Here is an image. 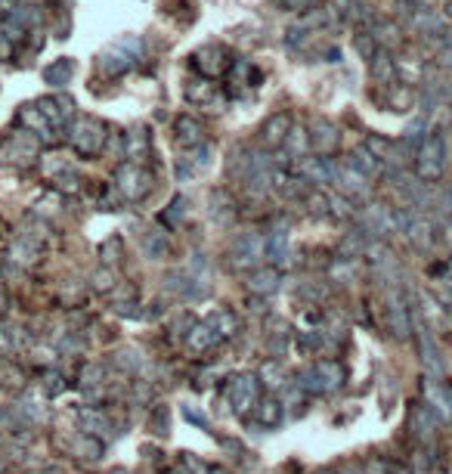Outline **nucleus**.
<instances>
[{"mask_svg": "<svg viewBox=\"0 0 452 474\" xmlns=\"http://www.w3.org/2000/svg\"><path fill=\"white\" fill-rule=\"evenodd\" d=\"M344 385V369L334 360H319L297 372V387L307 394H332Z\"/></svg>", "mask_w": 452, "mask_h": 474, "instance_id": "nucleus-1", "label": "nucleus"}, {"mask_svg": "<svg viewBox=\"0 0 452 474\" xmlns=\"http://www.w3.org/2000/svg\"><path fill=\"white\" fill-rule=\"evenodd\" d=\"M140 56H142L140 38H133V34H124V38H118L115 44H109L103 53H99V69H103L105 75H121V72L133 69Z\"/></svg>", "mask_w": 452, "mask_h": 474, "instance_id": "nucleus-2", "label": "nucleus"}, {"mask_svg": "<svg viewBox=\"0 0 452 474\" xmlns=\"http://www.w3.org/2000/svg\"><path fill=\"white\" fill-rule=\"evenodd\" d=\"M415 164H418V180L424 183H433L443 177V168H446V140L440 133H431L418 143L415 149Z\"/></svg>", "mask_w": 452, "mask_h": 474, "instance_id": "nucleus-3", "label": "nucleus"}, {"mask_svg": "<svg viewBox=\"0 0 452 474\" xmlns=\"http://www.w3.org/2000/svg\"><path fill=\"white\" fill-rule=\"evenodd\" d=\"M72 146L78 155L96 158L105 149V127L96 118H78L72 127Z\"/></svg>", "mask_w": 452, "mask_h": 474, "instance_id": "nucleus-4", "label": "nucleus"}, {"mask_svg": "<svg viewBox=\"0 0 452 474\" xmlns=\"http://www.w3.org/2000/svg\"><path fill=\"white\" fill-rule=\"evenodd\" d=\"M115 189L121 193V199L127 202H140L142 195L152 189V174H149L142 164H121L115 174Z\"/></svg>", "mask_w": 452, "mask_h": 474, "instance_id": "nucleus-5", "label": "nucleus"}, {"mask_svg": "<svg viewBox=\"0 0 452 474\" xmlns=\"http://www.w3.org/2000/svg\"><path fill=\"white\" fill-rule=\"evenodd\" d=\"M257 391H260V375H251V372H241L229 381L226 387V400L233 406L235 416H245V412L254 409L257 403Z\"/></svg>", "mask_w": 452, "mask_h": 474, "instance_id": "nucleus-6", "label": "nucleus"}, {"mask_svg": "<svg viewBox=\"0 0 452 474\" xmlns=\"http://www.w3.org/2000/svg\"><path fill=\"white\" fill-rule=\"evenodd\" d=\"M412 329L418 332V350H421L424 372L431 375V378L440 381V375H443V356H440V347H437V341H433L431 329H427V325H418L415 319H412Z\"/></svg>", "mask_w": 452, "mask_h": 474, "instance_id": "nucleus-7", "label": "nucleus"}, {"mask_svg": "<svg viewBox=\"0 0 452 474\" xmlns=\"http://www.w3.org/2000/svg\"><path fill=\"white\" fill-rule=\"evenodd\" d=\"M229 257H233V267H251V263H257L263 255V239L254 236V233H241L239 239L233 242V248H229Z\"/></svg>", "mask_w": 452, "mask_h": 474, "instance_id": "nucleus-8", "label": "nucleus"}, {"mask_svg": "<svg viewBox=\"0 0 452 474\" xmlns=\"http://www.w3.org/2000/svg\"><path fill=\"white\" fill-rule=\"evenodd\" d=\"M334 171L338 168H334L332 158H325V155H310L297 164V174L307 183H334Z\"/></svg>", "mask_w": 452, "mask_h": 474, "instance_id": "nucleus-9", "label": "nucleus"}, {"mask_svg": "<svg viewBox=\"0 0 452 474\" xmlns=\"http://www.w3.org/2000/svg\"><path fill=\"white\" fill-rule=\"evenodd\" d=\"M433 230H437V226L431 224V220H424V217H418V214H412V217H409V224L402 226V236L409 239V245H412L415 251H427L433 245Z\"/></svg>", "mask_w": 452, "mask_h": 474, "instance_id": "nucleus-10", "label": "nucleus"}, {"mask_svg": "<svg viewBox=\"0 0 452 474\" xmlns=\"http://www.w3.org/2000/svg\"><path fill=\"white\" fill-rule=\"evenodd\" d=\"M124 152L133 164H142L149 155H152V133L142 125H136L130 133H124Z\"/></svg>", "mask_w": 452, "mask_h": 474, "instance_id": "nucleus-11", "label": "nucleus"}, {"mask_svg": "<svg viewBox=\"0 0 452 474\" xmlns=\"http://www.w3.org/2000/svg\"><path fill=\"white\" fill-rule=\"evenodd\" d=\"M192 63L198 65V69L204 72V75H226V69H229V59H226V50L223 47H217V44H208V47H202V50L192 56Z\"/></svg>", "mask_w": 452, "mask_h": 474, "instance_id": "nucleus-12", "label": "nucleus"}, {"mask_svg": "<svg viewBox=\"0 0 452 474\" xmlns=\"http://www.w3.org/2000/svg\"><path fill=\"white\" fill-rule=\"evenodd\" d=\"M433 428H437V409H433V406L424 400V403H418L412 409V418H409V431H412L415 437H421V440H431Z\"/></svg>", "mask_w": 452, "mask_h": 474, "instance_id": "nucleus-13", "label": "nucleus"}, {"mask_svg": "<svg viewBox=\"0 0 452 474\" xmlns=\"http://www.w3.org/2000/svg\"><path fill=\"white\" fill-rule=\"evenodd\" d=\"M173 137H177L180 146L192 149V146H202L204 143V127L198 125L195 118H189V115H180V118L173 121Z\"/></svg>", "mask_w": 452, "mask_h": 474, "instance_id": "nucleus-14", "label": "nucleus"}, {"mask_svg": "<svg viewBox=\"0 0 452 474\" xmlns=\"http://www.w3.org/2000/svg\"><path fill=\"white\" fill-rule=\"evenodd\" d=\"M338 143H341L338 127H334L332 121H316L313 133H310V146H313L316 152H322V155H328V152L338 149Z\"/></svg>", "mask_w": 452, "mask_h": 474, "instance_id": "nucleus-15", "label": "nucleus"}, {"mask_svg": "<svg viewBox=\"0 0 452 474\" xmlns=\"http://www.w3.org/2000/svg\"><path fill=\"white\" fill-rule=\"evenodd\" d=\"M334 183H338L347 195H365L369 193V177H365L363 171H356L353 164L334 171Z\"/></svg>", "mask_w": 452, "mask_h": 474, "instance_id": "nucleus-16", "label": "nucleus"}, {"mask_svg": "<svg viewBox=\"0 0 452 474\" xmlns=\"http://www.w3.org/2000/svg\"><path fill=\"white\" fill-rule=\"evenodd\" d=\"M288 131H291V118H288V115H285V112L270 115L266 125H263V131H260V140H263L266 146H285Z\"/></svg>", "mask_w": 452, "mask_h": 474, "instance_id": "nucleus-17", "label": "nucleus"}, {"mask_svg": "<svg viewBox=\"0 0 452 474\" xmlns=\"http://www.w3.org/2000/svg\"><path fill=\"white\" fill-rule=\"evenodd\" d=\"M387 316H390V329H394V335L396 338H409V332H412V313H409V307L402 304V298L390 294Z\"/></svg>", "mask_w": 452, "mask_h": 474, "instance_id": "nucleus-18", "label": "nucleus"}, {"mask_svg": "<svg viewBox=\"0 0 452 474\" xmlns=\"http://www.w3.org/2000/svg\"><path fill=\"white\" fill-rule=\"evenodd\" d=\"M279 282H282V276H279L276 267H263V270H254L251 276H248V292L251 294H272L279 288Z\"/></svg>", "mask_w": 452, "mask_h": 474, "instance_id": "nucleus-19", "label": "nucleus"}, {"mask_svg": "<svg viewBox=\"0 0 452 474\" xmlns=\"http://www.w3.org/2000/svg\"><path fill=\"white\" fill-rule=\"evenodd\" d=\"M359 220H363V233L381 236V233L394 230V224H390V208H384V205H369Z\"/></svg>", "mask_w": 452, "mask_h": 474, "instance_id": "nucleus-20", "label": "nucleus"}, {"mask_svg": "<svg viewBox=\"0 0 452 474\" xmlns=\"http://www.w3.org/2000/svg\"><path fill=\"white\" fill-rule=\"evenodd\" d=\"M372 78H375V84H381V87H390L396 78V59L390 56L387 50H378L375 56H372Z\"/></svg>", "mask_w": 452, "mask_h": 474, "instance_id": "nucleus-21", "label": "nucleus"}, {"mask_svg": "<svg viewBox=\"0 0 452 474\" xmlns=\"http://www.w3.org/2000/svg\"><path fill=\"white\" fill-rule=\"evenodd\" d=\"M424 400L437 412H443V416H452V385H440L437 378H431V381H427Z\"/></svg>", "mask_w": 452, "mask_h": 474, "instance_id": "nucleus-22", "label": "nucleus"}, {"mask_svg": "<svg viewBox=\"0 0 452 474\" xmlns=\"http://www.w3.org/2000/svg\"><path fill=\"white\" fill-rule=\"evenodd\" d=\"M189 347L198 350V354H204V350L217 347V341H220V335H217V329L211 323H192V332H189Z\"/></svg>", "mask_w": 452, "mask_h": 474, "instance_id": "nucleus-23", "label": "nucleus"}, {"mask_svg": "<svg viewBox=\"0 0 452 474\" xmlns=\"http://www.w3.org/2000/svg\"><path fill=\"white\" fill-rule=\"evenodd\" d=\"M19 118L28 125V133H34L37 140H43V143H47V140H53V133H50V121L43 118V112L37 106H25L22 112H19Z\"/></svg>", "mask_w": 452, "mask_h": 474, "instance_id": "nucleus-24", "label": "nucleus"}, {"mask_svg": "<svg viewBox=\"0 0 452 474\" xmlns=\"http://www.w3.org/2000/svg\"><path fill=\"white\" fill-rule=\"evenodd\" d=\"M251 412L260 428H276L282 422V403H276V400H257Z\"/></svg>", "mask_w": 452, "mask_h": 474, "instance_id": "nucleus-25", "label": "nucleus"}, {"mask_svg": "<svg viewBox=\"0 0 452 474\" xmlns=\"http://www.w3.org/2000/svg\"><path fill=\"white\" fill-rule=\"evenodd\" d=\"M263 255H266V261H272V263L288 261V233L272 230V236L263 239Z\"/></svg>", "mask_w": 452, "mask_h": 474, "instance_id": "nucleus-26", "label": "nucleus"}, {"mask_svg": "<svg viewBox=\"0 0 452 474\" xmlns=\"http://www.w3.org/2000/svg\"><path fill=\"white\" fill-rule=\"evenodd\" d=\"M186 96H189V103H202V106H220V96H217L214 84L211 81H189L186 84Z\"/></svg>", "mask_w": 452, "mask_h": 474, "instance_id": "nucleus-27", "label": "nucleus"}, {"mask_svg": "<svg viewBox=\"0 0 452 474\" xmlns=\"http://www.w3.org/2000/svg\"><path fill=\"white\" fill-rule=\"evenodd\" d=\"M384 106L390 109V112H409V109L415 106V90L406 87V84H390V96L384 100Z\"/></svg>", "mask_w": 452, "mask_h": 474, "instance_id": "nucleus-28", "label": "nucleus"}, {"mask_svg": "<svg viewBox=\"0 0 452 474\" xmlns=\"http://www.w3.org/2000/svg\"><path fill=\"white\" fill-rule=\"evenodd\" d=\"M350 164H353L356 171H363L365 177L381 174V162L375 158V152H372L369 146H359V149H353V152H350Z\"/></svg>", "mask_w": 452, "mask_h": 474, "instance_id": "nucleus-29", "label": "nucleus"}, {"mask_svg": "<svg viewBox=\"0 0 452 474\" xmlns=\"http://www.w3.org/2000/svg\"><path fill=\"white\" fill-rule=\"evenodd\" d=\"M78 424L87 431V434H109L111 431L109 418H105L99 409H80L78 412Z\"/></svg>", "mask_w": 452, "mask_h": 474, "instance_id": "nucleus-30", "label": "nucleus"}, {"mask_svg": "<svg viewBox=\"0 0 452 474\" xmlns=\"http://www.w3.org/2000/svg\"><path fill=\"white\" fill-rule=\"evenodd\" d=\"M72 75H74V63H72V59H56V63L43 72L47 84H53V87H65V84L72 81Z\"/></svg>", "mask_w": 452, "mask_h": 474, "instance_id": "nucleus-31", "label": "nucleus"}, {"mask_svg": "<svg viewBox=\"0 0 452 474\" xmlns=\"http://www.w3.org/2000/svg\"><path fill=\"white\" fill-rule=\"evenodd\" d=\"M415 28L418 32H424V34H443V16H437L433 10H427V7H418L415 10Z\"/></svg>", "mask_w": 452, "mask_h": 474, "instance_id": "nucleus-32", "label": "nucleus"}, {"mask_svg": "<svg viewBox=\"0 0 452 474\" xmlns=\"http://www.w3.org/2000/svg\"><path fill=\"white\" fill-rule=\"evenodd\" d=\"M372 34H375V41L384 47V50H387V47H394L396 41H400V25L390 22V19H381V22L372 25Z\"/></svg>", "mask_w": 452, "mask_h": 474, "instance_id": "nucleus-33", "label": "nucleus"}, {"mask_svg": "<svg viewBox=\"0 0 452 474\" xmlns=\"http://www.w3.org/2000/svg\"><path fill=\"white\" fill-rule=\"evenodd\" d=\"M208 323L217 329V335L220 338H226V335H233L235 329H239V319H235V313L233 310H214L208 316Z\"/></svg>", "mask_w": 452, "mask_h": 474, "instance_id": "nucleus-34", "label": "nucleus"}, {"mask_svg": "<svg viewBox=\"0 0 452 474\" xmlns=\"http://www.w3.org/2000/svg\"><path fill=\"white\" fill-rule=\"evenodd\" d=\"M167 248H171V245H167V236H164V233L152 230V233H146V236H142V251H146L149 257H155V261H158V257H164Z\"/></svg>", "mask_w": 452, "mask_h": 474, "instance_id": "nucleus-35", "label": "nucleus"}, {"mask_svg": "<svg viewBox=\"0 0 452 474\" xmlns=\"http://www.w3.org/2000/svg\"><path fill=\"white\" fill-rule=\"evenodd\" d=\"M369 146L372 152H375V158H381V162H400L396 158V149H400V143H394V140H384V137H369Z\"/></svg>", "mask_w": 452, "mask_h": 474, "instance_id": "nucleus-36", "label": "nucleus"}, {"mask_svg": "<svg viewBox=\"0 0 452 474\" xmlns=\"http://www.w3.org/2000/svg\"><path fill=\"white\" fill-rule=\"evenodd\" d=\"M375 47H378V41H375V34H372V32H356V34H353V50H356L363 59L375 56V53H378Z\"/></svg>", "mask_w": 452, "mask_h": 474, "instance_id": "nucleus-37", "label": "nucleus"}, {"mask_svg": "<svg viewBox=\"0 0 452 474\" xmlns=\"http://www.w3.org/2000/svg\"><path fill=\"white\" fill-rule=\"evenodd\" d=\"M183 214H186V199L183 195H177V199H171V205H167V211L161 214V220H164L167 226H173V224L183 220Z\"/></svg>", "mask_w": 452, "mask_h": 474, "instance_id": "nucleus-38", "label": "nucleus"}, {"mask_svg": "<svg viewBox=\"0 0 452 474\" xmlns=\"http://www.w3.org/2000/svg\"><path fill=\"white\" fill-rule=\"evenodd\" d=\"M431 279L443 282V286H452V257H443V261L431 263Z\"/></svg>", "mask_w": 452, "mask_h": 474, "instance_id": "nucleus-39", "label": "nucleus"}, {"mask_svg": "<svg viewBox=\"0 0 452 474\" xmlns=\"http://www.w3.org/2000/svg\"><path fill=\"white\" fill-rule=\"evenodd\" d=\"M56 189H62V193H74V189H80V177L72 174V171H62V174H56Z\"/></svg>", "mask_w": 452, "mask_h": 474, "instance_id": "nucleus-40", "label": "nucleus"}, {"mask_svg": "<svg viewBox=\"0 0 452 474\" xmlns=\"http://www.w3.org/2000/svg\"><path fill=\"white\" fill-rule=\"evenodd\" d=\"M260 375H263V385L266 387H282V369H279L276 366V363H266V366H263V372H260Z\"/></svg>", "mask_w": 452, "mask_h": 474, "instance_id": "nucleus-41", "label": "nucleus"}, {"mask_svg": "<svg viewBox=\"0 0 452 474\" xmlns=\"http://www.w3.org/2000/svg\"><path fill=\"white\" fill-rule=\"evenodd\" d=\"M183 416L189 418L192 424H198V428L211 431V422H208V416H204V412H195V409H192V406H183Z\"/></svg>", "mask_w": 452, "mask_h": 474, "instance_id": "nucleus-42", "label": "nucleus"}, {"mask_svg": "<svg viewBox=\"0 0 452 474\" xmlns=\"http://www.w3.org/2000/svg\"><path fill=\"white\" fill-rule=\"evenodd\" d=\"M152 428H155V434H161V437L167 434V409H164V406H158V409H155Z\"/></svg>", "mask_w": 452, "mask_h": 474, "instance_id": "nucleus-43", "label": "nucleus"}, {"mask_svg": "<svg viewBox=\"0 0 452 474\" xmlns=\"http://www.w3.org/2000/svg\"><path fill=\"white\" fill-rule=\"evenodd\" d=\"M332 205H334V214H341V217H347V214H353V202L347 199V195H341V199H338V195H334V199H332Z\"/></svg>", "mask_w": 452, "mask_h": 474, "instance_id": "nucleus-44", "label": "nucleus"}, {"mask_svg": "<svg viewBox=\"0 0 452 474\" xmlns=\"http://www.w3.org/2000/svg\"><path fill=\"white\" fill-rule=\"evenodd\" d=\"M62 387H65V385H62L59 375H43V391H47V394H59Z\"/></svg>", "mask_w": 452, "mask_h": 474, "instance_id": "nucleus-45", "label": "nucleus"}, {"mask_svg": "<svg viewBox=\"0 0 452 474\" xmlns=\"http://www.w3.org/2000/svg\"><path fill=\"white\" fill-rule=\"evenodd\" d=\"M99 255L105 257V263H115V261H118V257H115V255H118V239H111V242H105Z\"/></svg>", "mask_w": 452, "mask_h": 474, "instance_id": "nucleus-46", "label": "nucleus"}, {"mask_svg": "<svg viewBox=\"0 0 452 474\" xmlns=\"http://www.w3.org/2000/svg\"><path fill=\"white\" fill-rule=\"evenodd\" d=\"M111 286H115V276H111V270H103V273H96V288L109 292Z\"/></svg>", "mask_w": 452, "mask_h": 474, "instance_id": "nucleus-47", "label": "nucleus"}, {"mask_svg": "<svg viewBox=\"0 0 452 474\" xmlns=\"http://www.w3.org/2000/svg\"><path fill=\"white\" fill-rule=\"evenodd\" d=\"M440 239H443V245H446V248L452 251V217L446 220L443 226H440Z\"/></svg>", "mask_w": 452, "mask_h": 474, "instance_id": "nucleus-48", "label": "nucleus"}, {"mask_svg": "<svg viewBox=\"0 0 452 474\" xmlns=\"http://www.w3.org/2000/svg\"><path fill=\"white\" fill-rule=\"evenodd\" d=\"M10 53H12V41L0 32V59H10Z\"/></svg>", "mask_w": 452, "mask_h": 474, "instance_id": "nucleus-49", "label": "nucleus"}, {"mask_svg": "<svg viewBox=\"0 0 452 474\" xmlns=\"http://www.w3.org/2000/svg\"><path fill=\"white\" fill-rule=\"evenodd\" d=\"M365 474H387V465H384V462L378 459V462H372V465L365 468Z\"/></svg>", "mask_w": 452, "mask_h": 474, "instance_id": "nucleus-50", "label": "nucleus"}, {"mask_svg": "<svg viewBox=\"0 0 452 474\" xmlns=\"http://www.w3.org/2000/svg\"><path fill=\"white\" fill-rule=\"evenodd\" d=\"M440 59H443V65H452V41L443 47V50H440Z\"/></svg>", "mask_w": 452, "mask_h": 474, "instance_id": "nucleus-51", "label": "nucleus"}, {"mask_svg": "<svg viewBox=\"0 0 452 474\" xmlns=\"http://www.w3.org/2000/svg\"><path fill=\"white\" fill-rule=\"evenodd\" d=\"M10 347H12V344H10V335H6V332L0 329V354H6Z\"/></svg>", "mask_w": 452, "mask_h": 474, "instance_id": "nucleus-52", "label": "nucleus"}, {"mask_svg": "<svg viewBox=\"0 0 452 474\" xmlns=\"http://www.w3.org/2000/svg\"><path fill=\"white\" fill-rule=\"evenodd\" d=\"M443 16H446V19H452V0H446V7H443Z\"/></svg>", "mask_w": 452, "mask_h": 474, "instance_id": "nucleus-53", "label": "nucleus"}, {"mask_svg": "<svg viewBox=\"0 0 452 474\" xmlns=\"http://www.w3.org/2000/svg\"><path fill=\"white\" fill-rule=\"evenodd\" d=\"M394 474H412V471H409V468H396Z\"/></svg>", "mask_w": 452, "mask_h": 474, "instance_id": "nucleus-54", "label": "nucleus"}]
</instances>
